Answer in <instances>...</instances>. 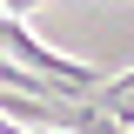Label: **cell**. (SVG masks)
Here are the masks:
<instances>
[{"label": "cell", "instance_id": "cell-1", "mask_svg": "<svg viewBox=\"0 0 134 134\" xmlns=\"http://www.w3.org/2000/svg\"><path fill=\"white\" fill-rule=\"evenodd\" d=\"M94 107H100V114H114L121 127H134V67H127V74H107V81H100Z\"/></svg>", "mask_w": 134, "mask_h": 134}]
</instances>
